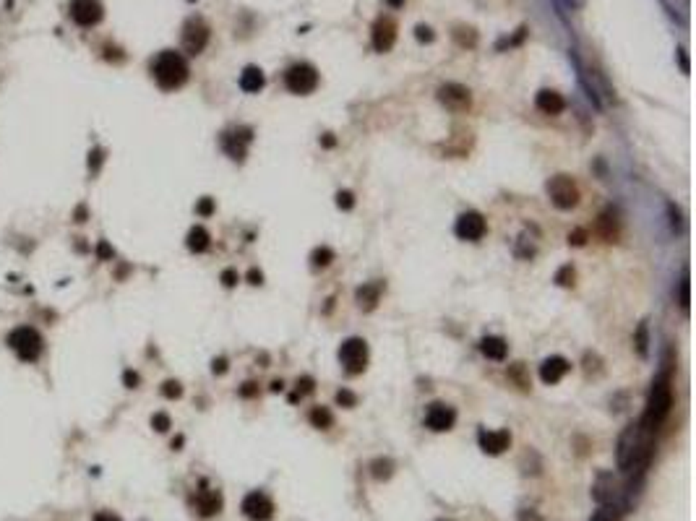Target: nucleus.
<instances>
[{
    "mask_svg": "<svg viewBox=\"0 0 696 521\" xmlns=\"http://www.w3.org/2000/svg\"><path fill=\"white\" fill-rule=\"evenodd\" d=\"M673 407V391H670V373H663L657 376L655 383H652V391H649V399H647L644 415H642V428L647 433H652L663 425V419L667 417V412Z\"/></svg>",
    "mask_w": 696,
    "mask_h": 521,
    "instance_id": "1",
    "label": "nucleus"
},
{
    "mask_svg": "<svg viewBox=\"0 0 696 521\" xmlns=\"http://www.w3.org/2000/svg\"><path fill=\"white\" fill-rule=\"evenodd\" d=\"M152 76H154V81L159 83V89H164V92L180 89V86L188 81V63H185V58L180 52L164 50L154 58Z\"/></svg>",
    "mask_w": 696,
    "mask_h": 521,
    "instance_id": "2",
    "label": "nucleus"
},
{
    "mask_svg": "<svg viewBox=\"0 0 696 521\" xmlns=\"http://www.w3.org/2000/svg\"><path fill=\"white\" fill-rule=\"evenodd\" d=\"M8 347L24 362H37L45 355V339L34 326H16L8 334Z\"/></svg>",
    "mask_w": 696,
    "mask_h": 521,
    "instance_id": "3",
    "label": "nucleus"
},
{
    "mask_svg": "<svg viewBox=\"0 0 696 521\" xmlns=\"http://www.w3.org/2000/svg\"><path fill=\"white\" fill-rule=\"evenodd\" d=\"M339 362L345 365V370H347L349 376H360L363 370L368 368V344H365V339L349 337L347 342H342Z\"/></svg>",
    "mask_w": 696,
    "mask_h": 521,
    "instance_id": "4",
    "label": "nucleus"
},
{
    "mask_svg": "<svg viewBox=\"0 0 696 521\" xmlns=\"http://www.w3.org/2000/svg\"><path fill=\"white\" fill-rule=\"evenodd\" d=\"M285 86L292 94H310L316 92L318 86V71L310 63H295L292 68H287L285 73Z\"/></svg>",
    "mask_w": 696,
    "mask_h": 521,
    "instance_id": "5",
    "label": "nucleus"
},
{
    "mask_svg": "<svg viewBox=\"0 0 696 521\" xmlns=\"http://www.w3.org/2000/svg\"><path fill=\"white\" fill-rule=\"evenodd\" d=\"M548 195H551L555 209L569 211V209H574V206L579 204V185L574 183L569 175H555V177H551V183H548Z\"/></svg>",
    "mask_w": 696,
    "mask_h": 521,
    "instance_id": "6",
    "label": "nucleus"
},
{
    "mask_svg": "<svg viewBox=\"0 0 696 521\" xmlns=\"http://www.w3.org/2000/svg\"><path fill=\"white\" fill-rule=\"evenodd\" d=\"M438 102L451 113H467L472 107V92L461 83H443L438 89Z\"/></svg>",
    "mask_w": 696,
    "mask_h": 521,
    "instance_id": "7",
    "label": "nucleus"
},
{
    "mask_svg": "<svg viewBox=\"0 0 696 521\" xmlns=\"http://www.w3.org/2000/svg\"><path fill=\"white\" fill-rule=\"evenodd\" d=\"M206 42H209V26H206L204 19H193L185 21L183 26V47L188 55H198V52H204Z\"/></svg>",
    "mask_w": 696,
    "mask_h": 521,
    "instance_id": "8",
    "label": "nucleus"
},
{
    "mask_svg": "<svg viewBox=\"0 0 696 521\" xmlns=\"http://www.w3.org/2000/svg\"><path fill=\"white\" fill-rule=\"evenodd\" d=\"M240 511L246 513L251 521H269L271 516H274V501L269 498L267 492L253 490V492H248L246 498H243V506H240Z\"/></svg>",
    "mask_w": 696,
    "mask_h": 521,
    "instance_id": "9",
    "label": "nucleus"
},
{
    "mask_svg": "<svg viewBox=\"0 0 696 521\" xmlns=\"http://www.w3.org/2000/svg\"><path fill=\"white\" fill-rule=\"evenodd\" d=\"M68 13L79 26H97L104 16V8L100 0H71Z\"/></svg>",
    "mask_w": 696,
    "mask_h": 521,
    "instance_id": "10",
    "label": "nucleus"
},
{
    "mask_svg": "<svg viewBox=\"0 0 696 521\" xmlns=\"http://www.w3.org/2000/svg\"><path fill=\"white\" fill-rule=\"evenodd\" d=\"M485 230H488V225H485V216H482L480 211H464V214L457 219V225H454L457 237H459V240H470V243L480 240V237L485 235Z\"/></svg>",
    "mask_w": 696,
    "mask_h": 521,
    "instance_id": "11",
    "label": "nucleus"
},
{
    "mask_svg": "<svg viewBox=\"0 0 696 521\" xmlns=\"http://www.w3.org/2000/svg\"><path fill=\"white\" fill-rule=\"evenodd\" d=\"M457 422V409L449 407V404H430V409L425 412V425H428L433 433H446V430L454 428Z\"/></svg>",
    "mask_w": 696,
    "mask_h": 521,
    "instance_id": "12",
    "label": "nucleus"
},
{
    "mask_svg": "<svg viewBox=\"0 0 696 521\" xmlns=\"http://www.w3.org/2000/svg\"><path fill=\"white\" fill-rule=\"evenodd\" d=\"M253 141V131L251 128H235V131H227L222 136V146L225 152L235 159V162H243L246 159V146Z\"/></svg>",
    "mask_w": 696,
    "mask_h": 521,
    "instance_id": "13",
    "label": "nucleus"
},
{
    "mask_svg": "<svg viewBox=\"0 0 696 521\" xmlns=\"http://www.w3.org/2000/svg\"><path fill=\"white\" fill-rule=\"evenodd\" d=\"M394 42H397V24H394V19L383 16L373 24V47H376V52H389Z\"/></svg>",
    "mask_w": 696,
    "mask_h": 521,
    "instance_id": "14",
    "label": "nucleus"
},
{
    "mask_svg": "<svg viewBox=\"0 0 696 521\" xmlns=\"http://www.w3.org/2000/svg\"><path fill=\"white\" fill-rule=\"evenodd\" d=\"M480 449L491 456H498L512 446V435L509 430H480Z\"/></svg>",
    "mask_w": 696,
    "mask_h": 521,
    "instance_id": "15",
    "label": "nucleus"
},
{
    "mask_svg": "<svg viewBox=\"0 0 696 521\" xmlns=\"http://www.w3.org/2000/svg\"><path fill=\"white\" fill-rule=\"evenodd\" d=\"M571 370V362L561 355H553V358L543 360V365H540V380L548 383V386H553L558 380H563V376Z\"/></svg>",
    "mask_w": 696,
    "mask_h": 521,
    "instance_id": "16",
    "label": "nucleus"
},
{
    "mask_svg": "<svg viewBox=\"0 0 696 521\" xmlns=\"http://www.w3.org/2000/svg\"><path fill=\"white\" fill-rule=\"evenodd\" d=\"M196 508H198L201 516H214V513H219L222 511V492L201 488V490L196 492Z\"/></svg>",
    "mask_w": 696,
    "mask_h": 521,
    "instance_id": "17",
    "label": "nucleus"
},
{
    "mask_svg": "<svg viewBox=\"0 0 696 521\" xmlns=\"http://www.w3.org/2000/svg\"><path fill=\"white\" fill-rule=\"evenodd\" d=\"M535 104H537V110H540L543 115H561L563 110H566V99H563L558 92H553V89H543V92H537Z\"/></svg>",
    "mask_w": 696,
    "mask_h": 521,
    "instance_id": "18",
    "label": "nucleus"
},
{
    "mask_svg": "<svg viewBox=\"0 0 696 521\" xmlns=\"http://www.w3.org/2000/svg\"><path fill=\"white\" fill-rule=\"evenodd\" d=\"M613 495H615L613 474H610V472H600V474H597V480H594V485H592V498L600 503V506H608V503L613 501Z\"/></svg>",
    "mask_w": 696,
    "mask_h": 521,
    "instance_id": "19",
    "label": "nucleus"
},
{
    "mask_svg": "<svg viewBox=\"0 0 696 521\" xmlns=\"http://www.w3.org/2000/svg\"><path fill=\"white\" fill-rule=\"evenodd\" d=\"M264 83H267V79H264V71L258 65H246L243 68V73H240V89L243 92L256 94L264 89Z\"/></svg>",
    "mask_w": 696,
    "mask_h": 521,
    "instance_id": "20",
    "label": "nucleus"
},
{
    "mask_svg": "<svg viewBox=\"0 0 696 521\" xmlns=\"http://www.w3.org/2000/svg\"><path fill=\"white\" fill-rule=\"evenodd\" d=\"M480 352L488 360L501 362V360L506 358V352H509V344H506V339H501V337H485L480 342Z\"/></svg>",
    "mask_w": 696,
    "mask_h": 521,
    "instance_id": "21",
    "label": "nucleus"
},
{
    "mask_svg": "<svg viewBox=\"0 0 696 521\" xmlns=\"http://www.w3.org/2000/svg\"><path fill=\"white\" fill-rule=\"evenodd\" d=\"M358 305L363 310H373V307L379 305L381 300V282H370V284H363L358 289Z\"/></svg>",
    "mask_w": 696,
    "mask_h": 521,
    "instance_id": "22",
    "label": "nucleus"
},
{
    "mask_svg": "<svg viewBox=\"0 0 696 521\" xmlns=\"http://www.w3.org/2000/svg\"><path fill=\"white\" fill-rule=\"evenodd\" d=\"M185 246H188V250H193V253H204L206 248L212 246V237H209V232H206L204 227H193V230L188 232Z\"/></svg>",
    "mask_w": 696,
    "mask_h": 521,
    "instance_id": "23",
    "label": "nucleus"
},
{
    "mask_svg": "<svg viewBox=\"0 0 696 521\" xmlns=\"http://www.w3.org/2000/svg\"><path fill=\"white\" fill-rule=\"evenodd\" d=\"M308 417H310V425L318 430H329L331 428V422H334V417H331V412H329L326 407H313Z\"/></svg>",
    "mask_w": 696,
    "mask_h": 521,
    "instance_id": "24",
    "label": "nucleus"
},
{
    "mask_svg": "<svg viewBox=\"0 0 696 521\" xmlns=\"http://www.w3.org/2000/svg\"><path fill=\"white\" fill-rule=\"evenodd\" d=\"M454 40L459 42L461 47H475L477 45V31L472 26H457L454 29Z\"/></svg>",
    "mask_w": 696,
    "mask_h": 521,
    "instance_id": "25",
    "label": "nucleus"
},
{
    "mask_svg": "<svg viewBox=\"0 0 696 521\" xmlns=\"http://www.w3.org/2000/svg\"><path fill=\"white\" fill-rule=\"evenodd\" d=\"M615 211L613 209H608V211H603V216H600V232H603V237L605 240H613L615 237Z\"/></svg>",
    "mask_w": 696,
    "mask_h": 521,
    "instance_id": "26",
    "label": "nucleus"
},
{
    "mask_svg": "<svg viewBox=\"0 0 696 521\" xmlns=\"http://www.w3.org/2000/svg\"><path fill=\"white\" fill-rule=\"evenodd\" d=\"M391 470H394V464H391L389 459H376L373 464H370V474H373L376 480H386V477H391Z\"/></svg>",
    "mask_w": 696,
    "mask_h": 521,
    "instance_id": "27",
    "label": "nucleus"
},
{
    "mask_svg": "<svg viewBox=\"0 0 696 521\" xmlns=\"http://www.w3.org/2000/svg\"><path fill=\"white\" fill-rule=\"evenodd\" d=\"M310 261H313V266H316V268H324V266H329L331 261H334V250H331V248H326V246L316 248V250H313V256H310Z\"/></svg>",
    "mask_w": 696,
    "mask_h": 521,
    "instance_id": "28",
    "label": "nucleus"
},
{
    "mask_svg": "<svg viewBox=\"0 0 696 521\" xmlns=\"http://www.w3.org/2000/svg\"><path fill=\"white\" fill-rule=\"evenodd\" d=\"M574 276H576V274H574L571 266H561V268H558V274H555V282H558L561 287H571L574 284Z\"/></svg>",
    "mask_w": 696,
    "mask_h": 521,
    "instance_id": "29",
    "label": "nucleus"
},
{
    "mask_svg": "<svg viewBox=\"0 0 696 521\" xmlns=\"http://www.w3.org/2000/svg\"><path fill=\"white\" fill-rule=\"evenodd\" d=\"M313 378L310 376H303V378H297V394H292V401H295L297 396H306V394H310L313 391Z\"/></svg>",
    "mask_w": 696,
    "mask_h": 521,
    "instance_id": "30",
    "label": "nucleus"
},
{
    "mask_svg": "<svg viewBox=\"0 0 696 521\" xmlns=\"http://www.w3.org/2000/svg\"><path fill=\"white\" fill-rule=\"evenodd\" d=\"M337 404H342V407H355V404H358V396H355L352 391L342 389V391H337Z\"/></svg>",
    "mask_w": 696,
    "mask_h": 521,
    "instance_id": "31",
    "label": "nucleus"
},
{
    "mask_svg": "<svg viewBox=\"0 0 696 521\" xmlns=\"http://www.w3.org/2000/svg\"><path fill=\"white\" fill-rule=\"evenodd\" d=\"M337 206H339V209H345V211H349V209L355 206V195L349 193V191H339V193H337Z\"/></svg>",
    "mask_w": 696,
    "mask_h": 521,
    "instance_id": "32",
    "label": "nucleus"
},
{
    "mask_svg": "<svg viewBox=\"0 0 696 521\" xmlns=\"http://www.w3.org/2000/svg\"><path fill=\"white\" fill-rule=\"evenodd\" d=\"M415 37H418V42H433V40H436L433 29H430V26H425V24H418V26H415Z\"/></svg>",
    "mask_w": 696,
    "mask_h": 521,
    "instance_id": "33",
    "label": "nucleus"
},
{
    "mask_svg": "<svg viewBox=\"0 0 696 521\" xmlns=\"http://www.w3.org/2000/svg\"><path fill=\"white\" fill-rule=\"evenodd\" d=\"M162 394L167 399H177L180 394H183V389H180V383H177V380H167V383L162 386Z\"/></svg>",
    "mask_w": 696,
    "mask_h": 521,
    "instance_id": "34",
    "label": "nucleus"
},
{
    "mask_svg": "<svg viewBox=\"0 0 696 521\" xmlns=\"http://www.w3.org/2000/svg\"><path fill=\"white\" fill-rule=\"evenodd\" d=\"M636 349H639V355H642V358L647 355V326L644 323H642L639 331H636Z\"/></svg>",
    "mask_w": 696,
    "mask_h": 521,
    "instance_id": "35",
    "label": "nucleus"
},
{
    "mask_svg": "<svg viewBox=\"0 0 696 521\" xmlns=\"http://www.w3.org/2000/svg\"><path fill=\"white\" fill-rule=\"evenodd\" d=\"M152 425H154V430L164 433V430H170V417H167L164 412H159V415H154L152 417Z\"/></svg>",
    "mask_w": 696,
    "mask_h": 521,
    "instance_id": "36",
    "label": "nucleus"
},
{
    "mask_svg": "<svg viewBox=\"0 0 696 521\" xmlns=\"http://www.w3.org/2000/svg\"><path fill=\"white\" fill-rule=\"evenodd\" d=\"M196 211H198L201 216H209L212 211H214V201H212V198H201L198 206H196Z\"/></svg>",
    "mask_w": 696,
    "mask_h": 521,
    "instance_id": "37",
    "label": "nucleus"
},
{
    "mask_svg": "<svg viewBox=\"0 0 696 521\" xmlns=\"http://www.w3.org/2000/svg\"><path fill=\"white\" fill-rule=\"evenodd\" d=\"M592 521H615V508H608V506H603V508H600V511L592 516Z\"/></svg>",
    "mask_w": 696,
    "mask_h": 521,
    "instance_id": "38",
    "label": "nucleus"
},
{
    "mask_svg": "<svg viewBox=\"0 0 696 521\" xmlns=\"http://www.w3.org/2000/svg\"><path fill=\"white\" fill-rule=\"evenodd\" d=\"M681 307L688 310V274H683L681 279Z\"/></svg>",
    "mask_w": 696,
    "mask_h": 521,
    "instance_id": "39",
    "label": "nucleus"
},
{
    "mask_svg": "<svg viewBox=\"0 0 696 521\" xmlns=\"http://www.w3.org/2000/svg\"><path fill=\"white\" fill-rule=\"evenodd\" d=\"M237 279H240V276H237L235 268H227V271H222V284L225 287H235Z\"/></svg>",
    "mask_w": 696,
    "mask_h": 521,
    "instance_id": "40",
    "label": "nucleus"
},
{
    "mask_svg": "<svg viewBox=\"0 0 696 521\" xmlns=\"http://www.w3.org/2000/svg\"><path fill=\"white\" fill-rule=\"evenodd\" d=\"M569 243H571V246H584V243H587V232H584V230H574L571 235H569Z\"/></svg>",
    "mask_w": 696,
    "mask_h": 521,
    "instance_id": "41",
    "label": "nucleus"
},
{
    "mask_svg": "<svg viewBox=\"0 0 696 521\" xmlns=\"http://www.w3.org/2000/svg\"><path fill=\"white\" fill-rule=\"evenodd\" d=\"M519 521H543V519H540V513L524 508V511H519Z\"/></svg>",
    "mask_w": 696,
    "mask_h": 521,
    "instance_id": "42",
    "label": "nucleus"
},
{
    "mask_svg": "<svg viewBox=\"0 0 696 521\" xmlns=\"http://www.w3.org/2000/svg\"><path fill=\"white\" fill-rule=\"evenodd\" d=\"M248 282H251V284H261V282H264V274H261L258 268H251V271H248Z\"/></svg>",
    "mask_w": 696,
    "mask_h": 521,
    "instance_id": "43",
    "label": "nucleus"
},
{
    "mask_svg": "<svg viewBox=\"0 0 696 521\" xmlns=\"http://www.w3.org/2000/svg\"><path fill=\"white\" fill-rule=\"evenodd\" d=\"M94 521H123L120 516H115V513H110V511H100L97 516H94Z\"/></svg>",
    "mask_w": 696,
    "mask_h": 521,
    "instance_id": "44",
    "label": "nucleus"
},
{
    "mask_svg": "<svg viewBox=\"0 0 696 521\" xmlns=\"http://www.w3.org/2000/svg\"><path fill=\"white\" fill-rule=\"evenodd\" d=\"M100 162H102V152H100V149H94V152H92V159H89V167H92L94 173H97V167H100Z\"/></svg>",
    "mask_w": 696,
    "mask_h": 521,
    "instance_id": "45",
    "label": "nucleus"
},
{
    "mask_svg": "<svg viewBox=\"0 0 696 521\" xmlns=\"http://www.w3.org/2000/svg\"><path fill=\"white\" fill-rule=\"evenodd\" d=\"M258 394V386L256 383H246L243 389H240V396H256Z\"/></svg>",
    "mask_w": 696,
    "mask_h": 521,
    "instance_id": "46",
    "label": "nucleus"
},
{
    "mask_svg": "<svg viewBox=\"0 0 696 521\" xmlns=\"http://www.w3.org/2000/svg\"><path fill=\"white\" fill-rule=\"evenodd\" d=\"M125 383H128V389H136V383H139V376L128 370V373H125Z\"/></svg>",
    "mask_w": 696,
    "mask_h": 521,
    "instance_id": "47",
    "label": "nucleus"
},
{
    "mask_svg": "<svg viewBox=\"0 0 696 521\" xmlns=\"http://www.w3.org/2000/svg\"><path fill=\"white\" fill-rule=\"evenodd\" d=\"M225 370H227V360H222V358L214 360V373H225Z\"/></svg>",
    "mask_w": 696,
    "mask_h": 521,
    "instance_id": "48",
    "label": "nucleus"
},
{
    "mask_svg": "<svg viewBox=\"0 0 696 521\" xmlns=\"http://www.w3.org/2000/svg\"><path fill=\"white\" fill-rule=\"evenodd\" d=\"M407 0H386V6H391V8H402Z\"/></svg>",
    "mask_w": 696,
    "mask_h": 521,
    "instance_id": "49",
    "label": "nucleus"
},
{
    "mask_svg": "<svg viewBox=\"0 0 696 521\" xmlns=\"http://www.w3.org/2000/svg\"><path fill=\"white\" fill-rule=\"evenodd\" d=\"M100 256H113V250H110V248L102 243V246H100Z\"/></svg>",
    "mask_w": 696,
    "mask_h": 521,
    "instance_id": "50",
    "label": "nucleus"
},
{
    "mask_svg": "<svg viewBox=\"0 0 696 521\" xmlns=\"http://www.w3.org/2000/svg\"><path fill=\"white\" fill-rule=\"evenodd\" d=\"M681 65H683V71L688 73V61H686V52L681 50Z\"/></svg>",
    "mask_w": 696,
    "mask_h": 521,
    "instance_id": "51",
    "label": "nucleus"
},
{
    "mask_svg": "<svg viewBox=\"0 0 696 521\" xmlns=\"http://www.w3.org/2000/svg\"><path fill=\"white\" fill-rule=\"evenodd\" d=\"M271 391H282V380H274V383H271Z\"/></svg>",
    "mask_w": 696,
    "mask_h": 521,
    "instance_id": "52",
    "label": "nucleus"
}]
</instances>
